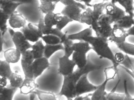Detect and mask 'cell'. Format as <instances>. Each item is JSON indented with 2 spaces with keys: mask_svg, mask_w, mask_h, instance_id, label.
<instances>
[{
  "mask_svg": "<svg viewBox=\"0 0 134 100\" xmlns=\"http://www.w3.org/2000/svg\"><path fill=\"white\" fill-rule=\"evenodd\" d=\"M55 14L54 12L45 14L44 17V25L48 28H54L56 26L57 22L55 19Z\"/></svg>",
  "mask_w": 134,
  "mask_h": 100,
  "instance_id": "obj_37",
  "label": "cell"
},
{
  "mask_svg": "<svg viewBox=\"0 0 134 100\" xmlns=\"http://www.w3.org/2000/svg\"><path fill=\"white\" fill-rule=\"evenodd\" d=\"M69 33L68 32H66L61 38V43L62 44L64 47V55L70 57L72 55L74 51L73 48L74 42L72 40L68 39Z\"/></svg>",
  "mask_w": 134,
  "mask_h": 100,
  "instance_id": "obj_17",
  "label": "cell"
},
{
  "mask_svg": "<svg viewBox=\"0 0 134 100\" xmlns=\"http://www.w3.org/2000/svg\"><path fill=\"white\" fill-rule=\"evenodd\" d=\"M98 86L91 83L88 79V74L81 76L76 83V92L77 96L86 93L94 92Z\"/></svg>",
  "mask_w": 134,
  "mask_h": 100,
  "instance_id": "obj_6",
  "label": "cell"
},
{
  "mask_svg": "<svg viewBox=\"0 0 134 100\" xmlns=\"http://www.w3.org/2000/svg\"><path fill=\"white\" fill-rule=\"evenodd\" d=\"M93 31V30L91 26H90L79 32L70 35L69 34L68 36V39L72 40L84 41V40L86 37L92 36Z\"/></svg>",
  "mask_w": 134,
  "mask_h": 100,
  "instance_id": "obj_20",
  "label": "cell"
},
{
  "mask_svg": "<svg viewBox=\"0 0 134 100\" xmlns=\"http://www.w3.org/2000/svg\"><path fill=\"white\" fill-rule=\"evenodd\" d=\"M10 63L6 60L0 61V76L1 77L8 78L13 73Z\"/></svg>",
  "mask_w": 134,
  "mask_h": 100,
  "instance_id": "obj_32",
  "label": "cell"
},
{
  "mask_svg": "<svg viewBox=\"0 0 134 100\" xmlns=\"http://www.w3.org/2000/svg\"><path fill=\"white\" fill-rule=\"evenodd\" d=\"M118 3L125 9L126 14L134 17L133 0H114V4Z\"/></svg>",
  "mask_w": 134,
  "mask_h": 100,
  "instance_id": "obj_27",
  "label": "cell"
},
{
  "mask_svg": "<svg viewBox=\"0 0 134 100\" xmlns=\"http://www.w3.org/2000/svg\"><path fill=\"white\" fill-rule=\"evenodd\" d=\"M21 66L25 75V78L34 79V72L32 64L21 61Z\"/></svg>",
  "mask_w": 134,
  "mask_h": 100,
  "instance_id": "obj_40",
  "label": "cell"
},
{
  "mask_svg": "<svg viewBox=\"0 0 134 100\" xmlns=\"http://www.w3.org/2000/svg\"><path fill=\"white\" fill-rule=\"evenodd\" d=\"M87 54H82L74 51L72 55V60L74 62L78 68L84 67L88 61Z\"/></svg>",
  "mask_w": 134,
  "mask_h": 100,
  "instance_id": "obj_21",
  "label": "cell"
},
{
  "mask_svg": "<svg viewBox=\"0 0 134 100\" xmlns=\"http://www.w3.org/2000/svg\"><path fill=\"white\" fill-rule=\"evenodd\" d=\"M105 80L100 85L98 86L97 89L91 93V99L92 100H106L107 93L106 91L107 84L109 81L114 79L118 75V70L113 66L107 67L104 69Z\"/></svg>",
  "mask_w": 134,
  "mask_h": 100,
  "instance_id": "obj_3",
  "label": "cell"
},
{
  "mask_svg": "<svg viewBox=\"0 0 134 100\" xmlns=\"http://www.w3.org/2000/svg\"><path fill=\"white\" fill-rule=\"evenodd\" d=\"M69 57L64 55L59 58V68L58 72L63 77L70 76L74 72L76 65Z\"/></svg>",
  "mask_w": 134,
  "mask_h": 100,
  "instance_id": "obj_5",
  "label": "cell"
},
{
  "mask_svg": "<svg viewBox=\"0 0 134 100\" xmlns=\"http://www.w3.org/2000/svg\"><path fill=\"white\" fill-rule=\"evenodd\" d=\"M108 3L109 2H103L93 4L92 10L94 22L92 25L97 23L98 19L102 15L104 14L106 6L108 4Z\"/></svg>",
  "mask_w": 134,
  "mask_h": 100,
  "instance_id": "obj_23",
  "label": "cell"
},
{
  "mask_svg": "<svg viewBox=\"0 0 134 100\" xmlns=\"http://www.w3.org/2000/svg\"><path fill=\"white\" fill-rule=\"evenodd\" d=\"M124 85L125 94V99L126 100H133V98L129 94L127 89V81L125 80L124 81Z\"/></svg>",
  "mask_w": 134,
  "mask_h": 100,
  "instance_id": "obj_47",
  "label": "cell"
},
{
  "mask_svg": "<svg viewBox=\"0 0 134 100\" xmlns=\"http://www.w3.org/2000/svg\"><path fill=\"white\" fill-rule=\"evenodd\" d=\"M57 4L48 1H45L41 2L39 6V10L42 14H46L49 13L53 12L54 11Z\"/></svg>",
  "mask_w": 134,
  "mask_h": 100,
  "instance_id": "obj_30",
  "label": "cell"
},
{
  "mask_svg": "<svg viewBox=\"0 0 134 100\" xmlns=\"http://www.w3.org/2000/svg\"><path fill=\"white\" fill-rule=\"evenodd\" d=\"M106 97L107 100H125V93H115L113 91L107 93Z\"/></svg>",
  "mask_w": 134,
  "mask_h": 100,
  "instance_id": "obj_43",
  "label": "cell"
},
{
  "mask_svg": "<svg viewBox=\"0 0 134 100\" xmlns=\"http://www.w3.org/2000/svg\"><path fill=\"white\" fill-rule=\"evenodd\" d=\"M105 11V13L113 17L114 22L126 15L125 11L118 7L115 4L111 2H109L106 6Z\"/></svg>",
  "mask_w": 134,
  "mask_h": 100,
  "instance_id": "obj_10",
  "label": "cell"
},
{
  "mask_svg": "<svg viewBox=\"0 0 134 100\" xmlns=\"http://www.w3.org/2000/svg\"><path fill=\"white\" fill-rule=\"evenodd\" d=\"M34 55L32 50H29L21 54V61L25 62L26 63L32 64L35 60Z\"/></svg>",
  "mask_w": 134,
  "mask_h": 100,
  "instance_id": "obj_42",
  "label": "cell"
},
{
  "mask_svg": "<svg viewBox=\"0 0 134 100\" xmlns=\"http://www.w3.org/2000/svg\"><path fill=\"white\" fill-rule=\"evenodd\" d=\"M42 39L40 40L32 46L31 50L34 55L35 59L44 57L45 45L43 43Z\"/></svg>",
  "mask_w": 134,
  "mask_h": 100,
  "instance_id": "obj_25",
  "label": "cell"
},
{
  "mask_svg": "<svg viewBox=\"0 0 134 100\" xmlns=\"http://www.w3.org/2000/svg\"><path fill=\"white\" fill-rule=\"evenodd\" d=\"M8 78L5 77H1L0 79V85L1 86L6 87L7 86Z\"/></svg>",
  "mask_w": 134,
  "mask_h": 100,
  "instance_id": "obj_48",
  "label": "cell"
},
{
  "mask_svg": "<svg viewBox=\"0 0 134 100\" xmlns=\"http://www.w3.org/2000/svg\"><path fill=\"white\" fill-rule=\"evenodd\" d=\"M55 17L57 22V25L55 27L61 31L69 23L73 21L69 17L62 14L61 13L55 14Z\"/></svg>",
  "mask_w": 134,
  "mask_h": 100,
  "instance_id": "obj_26",
  "label": "cell"
},
{
  "mask_svg": "<svg viewBox=\"0 0 134 100\" xmlns=\"http://www.w3.org/2000/svg\"><path fill=\"white\" fill-rule=\"evenodd\" d=\"M1 36H4L7 31L8 30L7 21L9 20L10 16L5 14L3 12L1 11Z\"/></svg>",
  "mask_w": 134,
  "mask_h": 100,
  "instance_id": "obj_38",
  "label": "cell"
},
{
  "mask_svg": "<svg viewBox=\"0 0 134 100\" xmlns=\"http://www.w3.org/2000/svg\"><path fill=\"white\" fill-rule=\"evenodd\" d=\"M113 30L111 25H105L97 26L93 31L95 33L96 36L109 39Z\"/></svg>",
  "mask_w": 134,
  "mask_h": 100,
  "instance_id": "obj_19",
  "label": "cell"
},
{
  "mask_svg": "<svg viewBox=\"0 0 134 100\" xmlns=\"http://www.w3.org/2000/svg\"><path fill=\"white\" fill-rule=\"evenodd\" d=\"M45 44L48 45H56L61 43V38L54 35H44L41 38ZM62 44V43H61Z\"/></svg>",
  "mask_w": 134,
  "mask_h": 100,
  "instance_id": "obj_35",
  "label": "cell"
},
{
  "mask_svg": "<svg viewBox=\"0 0 134 100\" xmlns=\"http://www.w3.org/2000/svg\"><path fill=\"white\" fill-rule=\"evenodd\" d=\"M103 2H109V1H110L111 3L114 4V0H103Z\"/></svg>",
  "mask_w": 134,
  "mask_h": 100,
  "instance_id": "obj_52",
  "label": "cell"
},
{
  "mask_svg": "<svg viewBox=\"0 0 134 100\" xmlns=\"http://www.w3.org/2000/svg\"><path fill=\"white\" fill-rule=\"evenodd\" d=\"M73 48L75 52L84 54H87L91 50H92V47L90 44L85 41H80L78 43H74Z\"/></svg>",
  "mask_w": 134,
  "mask_h": 100,
  "instance_id": "obj_28",
  "label": "cell"
},
{
  "mask_svg": "<svg viewBox=\"0 0 134 100\" xmlns=\"http://www.w3.org/2000/svg\"></svg>",
  "mask_w": 134,
  "mask_h": 100,
  "instance_id": "obj_55",
  "label": "cell"
},
{
  "mask_svg": "<svg viewBox=\"0 0 134 100\" xmlns=\"http://www.w3.org/2000/svg\"><path fill=\"white\" fill-rule=\"evenodd\" d=\"M32 45L29 43V41L27 40L24 43H23L21 44H20V45L15 47V48L18 49L21 52L22 54L23 53H24L25 51L31 49L32 48Z\"/></svg>",
  "mask_w": 134,
  "mask_h": 100,
  "instance_id": "obj_44",
  "label": "cell"
},
{
  "mask_svg": "<svg viewBox=\"0 0 134 100\" xmlns=\"http://www.w3.org/2000/svg\"><path fill=\"white\" fill-rule=\"evenodd\" d=\"M127 31L129 36H134V24L131 28L127 30Z\"/></svg>",
  "mask_w": 134,
  "mask_h": 100,
  "instance_id": "obj_50",
  "label": "cell"
},
{
  "mask_svg": "<svg viewBox=\"0 0 134 100\" xmlns=\"http://www.w3.org/2000/svg\"><path fill=\"white\" fill-rule=\"evenodd\" d=\"M92 0H80V2H82L84 3L87 7H92L93 5L91 4Z\"/></svg>",
  "mask_w": 134,
  "mask_h": 100,
  "instance_id": "obj_49",
  "label": "cell"
},
{
  "mask_svg": "<svg viewBox=\"0 0 134 100\" xmlns=\"http://www.w3.org/2000/svg\"><path fill=\"white\" fill-rule=\"evenodd\" d=\"M26 39L30 42L36 43L40 40V37L35 32L30 30L28 26H26L21 30Z\"/></svg>",
  "mask_w": 134,
  "mask_h": 100,
  "instance_id": "obj_31",
  "label": "cell"
},
{
  "mask_svg": "<svg viewBox=\"0 0 134 100\" xmlns=\"http://www.w3.org/2000/svg\"><path fill=\"white\" fill-rule=\"evenodd\" d=\"M60 3L65 6L61 13L73 21L80 22L82 11L86 10L87 6L75 0H62Z\"/></svg>",
  "mask_w": 134,
  "mask_h": 100,
  "instance_id": "obj_2",
  "label": "cell"
},
{
  "mask_svg": "<svg viewBox=\"0 0 134 100\" xmlns=\"http://www.w3.org/2000/svg\"><path fill=\"white\" fill-rule=\"evenodd\" d=\"M18 88L12 87L10 85L7 86L0 87V100H12Z\"/></svg>",
  "mask_w": 134,
  "mask_h": 100,
  "instance_id": "obj_18",
  "label": "cell"
},
{
  "mask_svg": "<svg viewBox=\"0 0 134 100\" xmlns=\"http://www.w3.org/2000/svg\"><path fill=\"white\" fill-rule=\"evenodd\" d=\"M28 27L31 30L35 32L37 34L40 36L41 38H42L43 36V33L41 32V30L39 28L38 25L32 24V23H29L27 25Z\"/></svg>",
  "mask_w": 134,
  "mask_h": 100,
  "instance_id": "obj_45",
  "label": "cell"
},
{
  "mask_svg": "<svg viewBox=\"0 0 134 100\" xmlns=\"http://www.w3.org/2000/svg\"><path fill=\"white\" fill-rule=\"evenodd\" d=\"M51 1L53 3L57 4L59 2H61L62 0H40V2H43V1Z\"/></svg>",
  "mask_w": 134,
  "mask_h": 100,
  "instance_id": "obj_51",
  "label": "cell"
},
{
  "mask_svg": "<svg viewBox=\"0 0 134 100\" xmlns=\"http://www.w3.org/2000/svg\"><path fill=\"white\" fill-rule=\"evenodd\" d=\"M118 48L125 54L134 56V44L125 42L121 44L116 45Z\"/></svg>",
  "mask_w": 134,
  "mask_h": 100,
  "instance_id": "obj_34",
  "label": "cell"
},
{
  "mask_svg": "<svg viewBox=\"0 0 134 100\" xmlns=\"http://www.w3.org/2000/svg\"><path fill=\"white\" fill-rule=\"evenodd\" d=\"M63 83L59 95L65 97L68 100H71L77 97L76 83L70 76L63 77Z\"/></svg>",
  "mask_w": 134,
  "mask_h": 100,
  "instance_id": "obj_4",
  "label": "cell"
},
{
  "mask_svg": "<svg viewBox=\"0 0 134 100\" xmlns=\"http://www.w3.org/2000/svg\"><path fill=\"white\" fill-rule=\"evenodd\" d=\"M133 100H134V98H133Z\"/></svg>",
  "mask_w": 134,
  "mask_h": 100,
  "instance_id": "obj_54",
  "label": "cell"
},
{
  "mask_svg": "<svg viewBox=\"0 0 134 100\" xmlns=\"http://www.w3.org/2000/svg\"><path fill=\"white\" fill-rule=\"evenodd\" d=\"M8 21L10 26L13 29L22 28L26 24L25 18L23 15L16 12L10 16Z\"/></svg>",
  "mask_w": 134,
  "mask_h": 100,
  "instance_id": "obj_11",
  "label": "cell"
},
{
  "mask_svg": "<svg viewBox=\"0 0 134 100\" xmlns=\"http://www.w3.org/2000/svg\"><path fill=\"white\" fill-rule=\"evenodd\" d=\"M102 66L95 64L88 58V61L87 64L81 68H77L76 70L74 71L73 73L70 76L71 77L76 83L81 77L85 74H88L91 72L99 70Z\"/></svg>",
  "mask_w": 134,
  "mask_h": 100,
  "instance_id": "obj_7",
  "label": "cell"
},
{
  "mask_svg": "<svg viewBox=\"0 0 134 100\" xmlns=\"http://www.w3.org/2000/svg\"><path fill=\"white\" fill-rule=\"evenodd\" d=\"M59 50H64V47L62 44L56 45L46 44L44 47V57L49 59L55 52Z\"/></svg>",
  "mask_w": 134,
  "mask_h": 100,
  "instance_id": "obj_29",
  "label": "cell"
},
{
  "mask_svg": "<svg viewBox=\"0 0 134 100\" xmlns=\"http://www.w3.org/2000/svg\"><path fill=\"white\" fill-rule=\"evenodd\" d=\"M128 36H129L125 30L121 28H113L112 33L108 39L117 45L126 42V39Z\"/></svg>",
  "mask_w": 134,
  "mask_h": 100,
  "instance_id": "obj_9",
  "label": "cell"
},
{
  "mask_svg": "<svg viewBox=\"0 0 134 100\" xmlns=\"http://www.w3.org/2000/svg\"><path fill=\"white\" fill-rule=\"evenodd\" d=\"M36 93L38 96V98L40 100H56V97L55 95L50 92L41 91L38 90H36L34 91Z\"/></svg>",
  "mask_w": 134,
  "mask_h": 100,
  "instance_id": "obj_41",
  "label": "cell"
},
{
  "mask_svg": "<svg viewBox=\"0 0 134 100\" xmlns=\"http://www.w3.org/2000/svg\"><path fill=\"white\" fill-rule=\"evenodd\" d=\"M6 1L20 4H32L34 0H5Z\"/></svg>",
  "mask_w": 134,
  "mask_h": 100,
  "instance_id": "obj_46",
  "label": "cell"
},
{
  "mask_svg": "<svg viewBox=\"0 0 134 100\" xmlns=\"http://www.w3.org/2000/svg\"><path fill=\"white\" fill-rule=\"evenodd\" d=\"M4 56L8 62L10 64H15L19 61L21 57V54L16 48H10L4 51Z\"/></svg>",
  "mask_w": 134,
  "mask_h": 100,
  "instance_id": "obj_16",
  "label": "cell"
},
{
  "mask_svg": "<svg viewBox=\"0 0 134 100\" xmlns=\"http://www.w3.org/2000/svg\"><path fill=\"white\" fill-rule=\"evenodd\" d=\"M12 41L15 47L22 44L27 40L23 33L21 31H15L12 29L9 28L8 29Z\"/></svg>",
  "mask_w": 134,
  "mask_h": 100,
  "instance_id": "obj_22",
  "label": "cell"
},
{
  "mask_svg": "<svg viewBox=\"0 0 134 100\" xmlns=\"http://www.w3.org/2000/svg\"><path fill=\"white\" fill-rule=\"evenodd\" d=\"M134 24V17L129 15H125L117 20L113 23V28H120L129 29Z\"/></svg>",
  "mask_w": 134,
  "mask_h": 100,
  "instance_id": "obj_13",
  "label": "cell"
},
{
  "mask_svg": "<svg viewBox=\"0 0 134 100\" xmlns=\"http://www.w3.org/2000/svg\"><path fill=\"white\" fill-rule=\"evenodd\" d=\"M21 4L6 1L5 0H1L0 10L7 15L10 16L16 12L17 8Z\"/></svg>",
  "mask_w": 134,
  "mask_h": 100,
  "instance_id": "obj_15",
  "label": "cell"
},
{
  "mask_svg": "<svg viewBox=\"0 0 134 100\" xmlns=\"http://www.w3.org/2000/svg\"><path fill=\"white\" fill-rule=\"evenodd\" d=\"M8 79L12 87L18 89L21 86L24 80L21 76L15 73H13Z\"/></svg>",
  "mask_w": 134,
  "mask_h": 100,
  "instance_id": "obj_33",
  "label": "cell"
},
{
  "mask_svg": "<svg viewBox=\"0 0 134 100\" xmlns=\"http://www.w3.org/2000/svg\"><path fill=\"white\" fill-rule=\"evenodd\" d=\"M94 22L93 10L90 7L87 8L85 11L81 13L80 22L91 26Z\"/></svg>",
  "mask_w": 134,
  "mask_h": 100,
  "instance_id": "obj_24",
  "label": "cell"
},
{
  "mask_svg": "<svg viewBox=\"0 0 134 100\" xmlns=\"http://www.w3.org/2000/svg\"><path fill=\"white\" fill-rule=\"evenodd\" d=\"M76 1H77V2H80V0H75Z\"/></svg>",
  "mask_w": 134,
  "mask_h": 100,
  "instance_id": "obj_53",
  "label": "cell"
},
{
  "mask_svg": "<svg viewBox=\"0 0 134 100\" xmlns=\"http://www.w3.org/2000/svg\"><path fill=\"white\" fill-rule=\"evenodd\" d=\"M114 22V20L112 16L104 13L98 19L97 24L98 26L105 25H111Z\"/></svg>",
  "mask_w": 134,
  "mask_h": 100,
  "instance_id": "obj_36",
  "label": "cell"
},
{
  "mask_svg": "<svg viewBox=\"0 0 134 100\" xmlns=\"http://www.w3.org/2000/svg\"><path fill=\"white\" fill-rule=\"evenodd\" d=\"M120 65L134 72V57H129L127 55H125L123 61L120 63Z\"/></svg>",
  "mask_w": 134,
  "mask_h": 100,
  "instance_id": "obj_39",
  "label": "cell"
},
{
  "mask_svg": "<svg viewBox=\"0 0 134 100\" xmlns=\"http://www.w3.org/2000/svg\"><path fill=\"white\" fill-rule=\"evenodd\" d=\"M38 87L39 85L36 83L34 79L25 78L19 89L21 93L27 95L32 93Z\"/></svg>",
  "mask_w": 134,
  "mask_h": 100,
  "instance_id": "obj_12",
  "label": "cell"
},
{
  "mask_svg": "<svg viewBox=\"0 0 134 100\" xmlns=\"http://www.w3.org/2000/svg\"><path fill=\"white\" fill-rule=\"evenodd\" d=\"M48 59L43 57L35 59L32 64L34 72V79H36L42 75L47 69L50 67Z\"/></svg>",
  "mask_w": 134,
  "mask_h": 100,
  "instance_id": "obj_8",
  "label": "cell"
},
{
  "mask_svg": "<svg viewBox=\"0 0 134 100\" xmlns=\"http://www.w3.org/2000/svg\"><path fill=\"white\" fill-rule=\"evenodd\" d=\"M84 41L88 42L90 44L92 50L97 54L100 58H106L110 61L113 66L118 69L120 64L117 62L111 48L109 45V39L98 36H90L86 37Z\"/></svg>",
  "mask_w": 134,
  "mask_h": 100,
  "instance_id": "obj_1",
  "label": "cell"
},
{
  "mask_svg": "<svg viewBox=\"0 0 134 100\" xmlns=\"http://www.w3.org/2000/svg\"><path fill=\"white\" fill-rule=\"evenodd\" d=\"M40 30L43 35H54L58 36L62 38L64 33L57 28H48L44 25V17H41L37 24Z\"/></svg>",
  "mask_w": 134,
  "mask_h": 100,
  "instance_id": "obj_14",
  "label": "cell"
}]
</instances>
